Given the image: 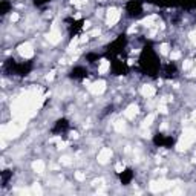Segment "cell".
Listing matches in <instances>:
<instances>
[{
	"instance_id": "1",
	"label": "cell",
	"mask_w": 196,
	"mask_h": 196,
	"mask_svg": "<svg viewBox=\"0 0 196 196\" xmlns=\"http://www.w3.org/2000/svg\"><path fill=\"white\" fill-rule=\"evenodd\" d=\"M194 141H196V130H194V129H187V130L184 132L181 141L178 142V150H179V152L185 150L187 147H190Z\"/></svg>"
},
{
	"instance_id": "2",
	"label": "cell",
	"mask_w": 196,
	"mask_h": 196,
	"mask_svg": "<svg viewBox=\"0 0 196 196\" xmlns=\"http://www.w3.org/2000/svg\"><path fill=\"white\" fill-rule=\"evenodd\" d=\"M18 54H20L21 57H24V58H31V57L34 55V47H32V44H31V43H23V44H20V46H18Z\"/></svg>"
},
{
	"instance_id": "3",
	"label": "cell",
	"mask_w": 196,
	"mask_h": 196,
	"mask_svg": "<svg viewBox=\"0 0 196 196\" xmlns=\"http://www.w3.org/2000/svg\"><path fill=\"white\" fill-rule=\"evenodd\" d=\"M119 17H121L119 11H118L116 8H110V9L107 11V18H106V21H107L109 26H113V24L119 20Z\"/></svg>"
},
{
	"instance_id": "4",
	"label": "cell",
	"mask_w": 196,
	"mask_h": 196,
	"mask_svg": "<svg viewBox=\"0 0 196 196\" xmlns=\"http://www.w3.org/2000/svg\"><path fill=\"white\" fill-rule=\"evenodd\" d=\"M106 89V83L104 81H95L89 86V90L93 93V95H98V93H103Z\"/></svg>"
},
{
	"instance_id": "5",
	"label": "cell",
	"mask_w": 196,
	"mask_h": 196,
	"mask_svg": "<svg viewBox=\"0 0 196 196\" xmlns=\"http://www.w3.org/2000/svg\"><path fill=\"white\" fill-rule=\"evenodd\" d=\"M46 38L49 40V43H52V44H57L60 40H61V34H60V31L58 29H55V28H52L51 31H49V34L46 35Z\"/></svg>"
},
{
	"instance_id": "6",
	"label": "cell",
	"mask_w": 196,
	"mask_h": 196,
	"mask_svg": "<svg viewBox=\"0 0 196 196\" xmlns=\"http://www.w3.org/2000/svg\"><path fill=\"white\" fill-rule=\"evenodd\" d=\"M112 156V150L107 149V147H104V149H101V152L98 153V162L100 164H106Z\"/></svg>"
},
{
	"instance_id": "7",
	"label": "cell",
	"mask_w": 196,
	"mask_h": 196,
	"mask_svg": "<svg viewBox=\"0 0 196 196\" xmlns=\"http://www.w3.org/2000/svg\"><path fill=\"white\" fill-rule=\"evenodd\" d=\"M172 184L170 182H167V181H156V182H152L150 184V188L153 190V191H162L164 188H167V187H170Z\"/></svg>"
},
{
	"instance_id": "8",
	"label": "cell",
	"mask_w": 196,
	"mask_h": 196,
	"mask_svg": "<svg viewBox=\"0 0 196 196\" xmlns=\"http://www.w3.org/2000/svg\"><path fill=\"white\" fill-rule=\"evenodd\" d=\"M155 87L153 86H150V84H144L142 87H141V93H142V96H145V98H152L153 95H155Z\"/></svg>"
},
{
	"instance_id": "9",
	"label": "cell",
	"mask_w": 196,
	"mask_h": 196,
	"mask_svg": "<svg viewBox=\"0 0 196 196\" xmlns=\"http://www.w3.org/2000/svg\"><path fill=\"white\" fill-rule=\"evenodd\" d=\"M136 113H138V106H136V104H130V106L124 110V116L129 118V119H133Z\"/></svg>"
},
{
	"instance_id": "10",
	"label": "cell",
	"mask_w": 196,
	"mask_h": 196,
	"mask_svg": "<svg viewBox=\"0 0 196 196\" xmlns=\"http://www.w3.org/2000/svg\"><path fill=\"white\" fill-rule=\"evenodd\" d=\"M32 168H34V172H37V173H43L44 172V162L41 159H37V161L32 162Z\"/></svg>"
},
{
	"instance_id": "11",
	"label": "cell",
	"mask_w": 196,
	"mask_h": 196,
	"mask_svg": "<svg viewBox=\"0 0 196 196\" xmlns=\"http://www.w3.org/2000/svg\"><path fill=\"white\" fill-rule=\"evenodd\" d=\"M109 67H110V63H109L107 60H101L100 66H98V72H100L101 75H104V74L109 70Z\"/></svg>"
},
{
	"instance_id": "12",
	"label": "cell",
	"mask_w": 196,
	"mask_h": 196,
	"mask_svg": "<svg viewBox=\"0 0 196 196\" xmlns=\"http://www.w3.org/2000/svg\"><path fill=\"white\" fill-rule=\"evenodd\" d=\"M153 119H155V115L153 113H149V115H147L145 118H144V121H142V129H145V127H149L150 124H152V122H153Z\"/></svg>"
},
{
	"instance_id": "13",
	"label": "cell",
	"mask_w": 196,
	"mask_h": 196,
	"mask_svg": "<svg viewBox=\"0 0 196 196\" xmlns=\"http://www.w3.org/2000/svg\"><path fill=\"white\" fill-rule=\"evenodd\" d=\"M124 129H126V122L122 121V119H119V121L115 122V130L116 132H124Z\"/></svg>"
},
{
	"instance_id": "14",
	"label": "cell",
	"mask_w": 196,
	"mask_h": 196,
	"mask_svg": "<svg viewBox=\"0 0 196 196\" xmlns=\"http://www.w3.org/2000/svg\"><path fill=\"white\" fill-rule=\"evenodd\" d=\"M179 57H181V52H179V51H172V52H170V58H172V60H178Z\"/></svg>"
},
{
	"instance_id": "15",
	"label": "cell",
	"mask_w": 196,
	"mask_h": 196,
	"mask_svg": "<svg viewBox=\"0 0 196 196\" xmlns=\"http://www.w3.org/2000/svg\"><path fill=\"white\" fill-rule=\"evenodd\" d=\"M159 49H161V54H164V55L168 54V44H167V43H162Z\"/></svg>"
},
{
	"instance_id": "16",
	"label": "cell",
	"mask_w": 196,
	"mask_h": 196,
	"mask_svg": "<svg viewBox=\"0 0 196 196\" xmlns=\"http://www.w3.org/2000/svg\"><path fill=\"white\" fill-rule=\"evenodd\" d=\"M75 178H77L78 181H84V179H86V175L81 173V172H75Z\"/></svg>"
},
{
	"instance_id": "17",
	"label": "cell",
	"mask_w": 196,
	"mask_h": 196,
	"mask_svg": "<svg viewBox=\"0 0 196 196\" xmlns=\"http://www.w3.org/2000/svg\"><path fill=\"white\" fill-rule=\"evenodd\" d=\"M32 193H37V194H41V188L38 184H34L32 185Z\"/></svg>"
},
{
	"instance_id": "18",
	"label": "cell",
	"mask_w": 196,
	"mask_h": 196,
	"mask_svg": "<svg viewBox=\"0 0 196 196\" xmlns=\"http://www.w3.org/2000/svg\"><path fill=\"white\" fill-rule=\"evenodd\" d=\"M115 168H116V172H118V173H121V172L124 170V164H122V162H118V164L115 165Z\"/></svg>"
},
{
	"instance_id": "19",
	"label": "cell",
	"mask_w": 196,
	"mask_h": 196,
	"mask_svg": "<svg viewBox=\"0 0 196 196\" xmlns=\"http://www.w3.org/2000/svg\"><path fill=\"white\" fill-rule=\"evenodd\" d=\"M72 3L75 5V6H81V5L86 3V0H72Z\"/></svg>"
},
{
	"instance_id": "20",
	"label": "cell",
	"mask_w": 196,
	"mask_h": 196,
	"mask_svg": "<svg viewBox=\"0 0 196 196\" xmlns=\"http://www.w3.org/2000/svg\"><path fill=\"white\" fill-rule=\"evenodd\" d=\"M61 164L69 165V164H70V158H69V156H63V158H61Z\"/></svg>"
},
{
	"instance_id": "21",
	"label": "cell",
	"mask_w": 196,
	"mask_h": 196,
	"mask_svg": "<svg viewBox=\"0 0 196 196\" xmlns=\"http://www.w3.org/2000/svg\"><path fill=\"white\" fill-rule=\"evenodd\" d=\"M191 64H193V63H191V60H187V61L182 64V67H184V69H190V67H191Z\"/></svg>"
},
{
	"instance_id": "22",
	"label": "cell",
	"mask_w": 196,
	"mask_h": 196,
	"mask_svg": "<svg viewBox=\"0 0 196 196\" xmlns=\"http://www.w3.org/2000/svg\"><path fill=\"white\" fill-rule=\"evenodd\" d=\"M18 20V14L17 12H12L11 14V21H17Z\"/></svg>"
},
{
	"instance_id": "23",
	"label": "cell",
	"mask_w": 196,
	"mask_h": 196,
	"mask_svg": "<svg viewBox=\"0 0 196 196\" xmlns=\"http://www.w3.org/2000/svg\"><path fill=\"white\" fill-rule=\"evenodd\" d=\"M54 74H55V72H49L47 75H46V80H47V81H51V80L54 78Z\"/></svg>"
},
{
	"instance_id": "24",
	"label": "cell",
	"mask_w": 196,
	"mask_h": 196,
	"mask_svg": "<svg viewBox=\"0 0 196 196\" xmlns=\"http://www.w3.org/2000/svg\"><path fill=\"white\" fill-rule=\"evenodd\" d=\"M95 35H100V29H93L90 32V37H95Z\"/></svg>"
}]
</instances>
